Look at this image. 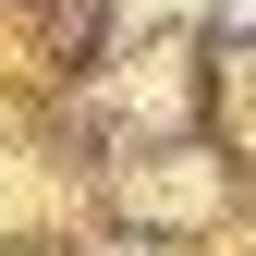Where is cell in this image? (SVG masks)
I'll return each mask as SVG.
<instances>
[{
  "mask_svg": "<svg viewBox=\"0 0 256 256\" xmlns=\"http://www.w3.org/2000/svg\"><path fill=\"white\" fill-rule=\"evenodd\" d=\"M232 12H244V24H256V0H232Z\"/></svg>",
  "mask_w": 256,
  "mask_h": 256,
  "instance_id": "6da1fadb",
  "label": "cell"
}]
</instances>
